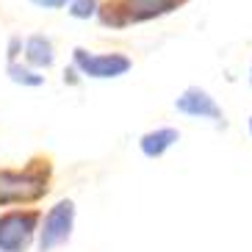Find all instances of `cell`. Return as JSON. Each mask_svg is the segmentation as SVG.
I'll return each instance as SVG.
<instances>
[{
  "label": "cell",
  "instance_id": "obj_14",
  "mask_svg": "<svg viewBox=\"0 0 252 252\" xmlns=\"http://www.w3.org/2000/svg\"><path fill=\"white\" fill-rule=\"evenodd\" d=\"M247 125H250V133H252V117H250V122H247Z\"/></svg>",
  "mask_w": 252,
  "mask_h": 252
},
{
  "label": "cell",
  "instance_id": "obj_2",
  "mask_svg": "<svg viewBox=\"0 0 252 252\" xmlns=\"http://www.w3.org/2000/svg\"><path fill=\"white\" fill-rule=\"evenodd\" d=\"M189 0H103L97 8V23L103 28L122 31L127 25L150 23L178 11Z\"/></svg>",
  "mask_w": 252,
  "mask_h": 252
},
{
  "label": "cell",
  "instance_id": "obj_10",
  "mask_svg": "<svg viewBox=\"0 0 252 252\" xmlns=\"http://www.w3.org/2000/svg\"><path fill=\"white\" fill-rule=\"evenodd\" d=\"M100 3H103V0H69L67 11H69L72 20H92V17H97Z\"/></svg>",
  "mask_w": 252,
  "mask_h": 252
},
{
  "label": "cell",
  "instance_id": "obj_13",
  "mask_svg": "<svg viewBox=\"0 0 252 252\" xmlns=\"http://www.w3.org/2000/svg\"><path fill=\"white\" fill-rule=\"evenodd\" d=\"M64 83H69V86H78V83H81V72H78L75 67H67V69H64Z\"/></svg>",
  "mask_w": 252,
  "mask_h": 252
},
{
  "label": "cell",
  "instance_id": "obj_6",
  "mask_svg": "<svg viewBox=\"0 0 252 252\" xmlns=\"http://www.w3.org/2000/svg\"><path fill=\"white\" fill-rule=\"evenodd\" d=\"M175 108H178L180 114H186V117H191V119H208V122H214L216 127L227 125V122H224V111H222V105L216 103V97L208 89H200V86L183 89V94L175 100Z\"/></svg>",
  "mask_w": 252,
  "mask_h": 252
},
{
  "label": "cell",
  "instance_id": "obj_5",
  "mask_svg": "<svg viewBox=\"0 0 252 252\" xmlns=\"http://www.w3.org/2000/svg\"><path fill=\"white\" fill-rule=\"evenodd\" d=\"M72 67L83 75V78H92V81H114V78H122V75L130 72L133 67V59L125 56L119 50L111 53H92L86 47H75L72 50Z\"/></svg>",
  "mask_w": 252,
  "mask_h": 252
},
{
  "label": "cell",
  "instance_id": "obj_7",
  "mask_svg": "<svg viewBox=\"0 0 252 252\" xmlns=\"http://www.w3.org/2000/svg\"><path fill=\"white\" fill-rule=\"evenodd\" d=\"M180 141V130L178 127H156V130H147V133H141L139 139V150L141 156L150 158V161H158L169 153L175 144Z\"/></svg>",
  "mask_w": 252,
  "mask_h": 252
},
{
  "label": "cell",
  "instance_id": "obj_1",
  "mask_svg": "<svg viewBox=\"0 0 252 252\" xmlns=\"http://www.w3.org/2000/svg\"><path fill=\"white\" fill-rule=\"evenodd\" d=\"M56 166L53 158L39 153L28 158L23 166H6L0 169V208L39 205L53 191Z\"/></svg>",
  "mask_w": 252,
  "mask_h": 252
},
{
  "label": "cell",
  "instance_id": "obj_8",
  "mask_svg": "<svg viewBox=\"0 0 252 252\" xmlns=\"http://www.w3.org/2000/svg\"><path fill=\"white\" fill-rule=\"evenodd\" d=\"M23 59L33 69H50L56 64V45L45 33H33L23 42Z\"/></svg>",
  "mask_w": 252,
  "mask_h": 252
},
{
  "label": "cell",
  "instance_id": "obj_4",
  "mask_svg": "<svg viewBox=\"0 0 252 252\" xmlns=\"http://www.w3.org/2000/svg\"><path fill=\"white\" fill-rule=\"evenodd\" d=\"M75 216H78V211H75V202L69 197H64L53 208H47V214H42V222H39L36 250L53 252L67 244L75 230Z\"/></svg>",
  "mask_w": 252,
  "mask_h": 252
},
{
  "label": "cell",
  "instance_id": "obj_3",
  "mask_svg": "<svg viewBox=\"0 0 252 252\" xmlns=\"http://www.w3.org/2000/svg\"><path fill=\"white\" fill-rule=\"evenodd\" d=\"M42 208L20 205L0 211V252H28L36 244Z\"/></svg>",
  "mask_w": 252,
  "mask_h": 252
},
{
  "label": "cell",
  "instance_id": "obj_11",
  "mask_svg": "<svg viewBox=\"0 0 252 252\" xmlns=\"http://www.w3.org/2000/svg\"><path fill=\"white\" fill-rule=\"evenodd\" d=\"M31 6L36 8H47V11H56V8H64L69 3V0H28Z\"/></svg>",
  "mask_w": 252,
  "mask_h": 252
},
{
  "label": "cell",
  "instance_id": "obj_15",
  "mask_svg": "<svg viewBox=\"0 0 252 252\" xmlns=\"http://www.w3.org/2000/svg\"><path fill=\"white\" fill-rule=\"evenodd\" d=\"M250 83H252V67H250Z\"/></svg>",
  "mask_w": 252,
  "mask_h": 252
},
{
  "label": "cell",
  "instance_id": "obj_9",
  "mask_svg": "<svg viewBox=\"0 0 252 252\" xmlns=\"http://www.w3.org/2000/svg\"><path fill=\"white\" fill-rule=\"evenodd\" d=\"M6 75H8V81H11V83L25 86V89H39V86H45V75H39L33 67L20 64V61H8Z\"/></svg>",
  "mask_w": 252,
  "mask_h": 252
},
{
  "label": "cell",
  "instance_id": "obj_12",
  "mask_svg": "<svg viewBox=\"0 0 252 252\" xmlns=\"http://www.w3.org/2000/svg\"><path fill=\"white\" fill-rule=\"evenodd\" d=\"M23 56V36H11L8 39V61H17Z\"/></svg>",
  "mask_w": 252,
  "mask_h": 252
}]
</instances>
